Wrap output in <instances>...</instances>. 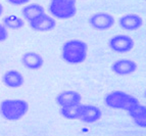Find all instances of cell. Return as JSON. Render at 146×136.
Returning a JSON list of instances; mask_svg holds the SVG:
<instances>
[{
    "mask_svg": "<svg viewBox=\"0 0 146 136\" xmlns=\"http://www.w3.org/2000/svg\"><path fill=\"white\" fill-rule=\"evenodd\" d=\"M88 54L87 44L82 40L73 39L62 45L61 56L70 65H79L85 61Z\"/></svg>",
    "mask_w": 146,
    "mask_h": 136,
    "instance_id": "obj_1",
    "label": "cell"
},
{
    "mask_svg": "<svg viewBox=\"0 0 146 136\" xmlns=\"http://www.w3.org/2000/svg\"><path fill=\"white\" fill-rule=\"evenodd\" d=\"M28 111L29 103L23 99H5L0 103V114L7 121H19Z\"/></svg>",
    "mask_w": 146,
    "mask_h": 136,
    "instance_id": "obj_2",
    "label": "cell"
},
{
    "mask_svg": "<svg viewBox=\"0 0 146 136\" xmlns=\"http://www.w3.org/2000/svg\"><path fill=\"white\" fill-rule=\"evenodd\" d=\"M104 101L105 105L110 109H125V111H128L132 107L140 103L136 97L124 91H112L108 93L105 96Z\"/></svg>",
    "mask_w": 146,
    "mask_h": 136,
    "instance_id": "obj_3",
    "label": "cell"
},
{
    "mask_svg": "<svg viewBox=\"0 0 146 136\" xmlns=\"http://www.w3.org/2000/svg\"><path fill=\"white\" fill-rule=\"evenodd\" d=\"M49 11L55 19H71L77 13L76 0H51L49 4Z\"/></svg>",
    "mask_w": 146,
    "mask_h": 136,
    "instance_id": "obj_4",
    "label": "cell"
},
{
    "mask_svg": "<svg viewBox=\"0 0 146 136\" xmlns=\"http://www.w3.org/2000/svg\"><path fill=\"white\" fill-rule=\"evenodd\" d=\"M134 40L128 35H117L110 38L108 41V46L115 52L126 53L134 48Z\"/></svg>",
    "mask_w": 146,
    "mask_h": 136,
    "instance_id": "obj_5",
    "label": "cell"
},
{
    "mask_svg": "<svg viewBox=\"0 0 146 136\" xmlns=\"http://www.w3.org/2000/svg\"><path fill=\"white\" fill-rule=\"evenodd\" d=\"M89 24L93 29L105 31L115 25V17L107 12H96L89 17Z\"/></svg>",
    "mask_w": 146,
    "mask_h": 136,
    "instance_id": "obj_6",
    "label": "cell"
},
{
    "mask_svg": "<svg viewBox=\"0 0 146 136\" xmlns=\"http://www.w3.org/2000/svg\"><path fill=\"white\" fill-rule=\"evenodd\" d=\"M55 26V19L46 13L35 17L30 22V27L36 32H49L53 30Z\"/></svg>",
    "mask_w": 146,
    "mask_h": 136,
    "instance_id": "obj_7",
    "label": "cell"
},
{
    "mask_svg": "<svg viewBox=\"0 0 146 136\" xmlns=\"http://www.w3.org/2000/svg\"><path fill=\"white\" fill-rule=\"evenodd\" d=\"M137 63L131 59H119L115 61L111 66V71L115 75L127 76L135 73L137 71Z\"/></svg>",
    "mask_w": 146,
    "mask_h": 136,
    "instance_id": "obj_8",
    "label": "cell"
},
{
    "mask_svg": "<svg viewBox=\"0 0 146 136\" xmlns=\"http://www.w3.org/2000/svg\"><path fill=\"white\" fill-rule=\"evenodd\" d=\"M143 19L141 17H139L138 15H134V13H129V15H123L121 19H119V27L123 30L126 31H136V30L140 29L143 26Z\"/></svg>",
    "mask_w": 146,
    "mask_h": 136,
    "instance_id": "obj_9",
    "label": "cell"
},
{
    "mask_svg": "<svg viewBox=\"0 0 146 136\" xmlns=\"http://www.w3.org/2000/svg\"><path fill=\"white\" fill-rule=\"evenodd\" d=\"M22 63L28 70L36 71L43 67L44 59L39 53L34 52V51H29V52H26V53L23 54Z\"/></svg>",
    "mask_w": 146,
    "mask_h": 136,
    "instance_id": "obj_10",
    "label": "cell"
},
{
    "mask_svg": "<svg viewBox=\"0 0 146 136\" xmlns=\"http://www.w3.org/2000/svg\"><path fill=\"white\" fill-rule=\"evenodd\" d=\"M56 103L60 107H68V105H77V103H81L82 100V96L79 92L77 91H63V92L59 93L56 96Z\"/></svg>",
    "mask_w": 146,
    "mask_h": 136,
    "instance_id": "obj_11",
    "label": "cell"
},
{
    "mask_svg": "<svg viewBox=\"0 0 146 136\" xmlns=\"http://www.w3.org/2000/svg\"><path fill=\"white\" fill-rule=\"evenodd\" d=\"M2 82L6 87L11 88V89H17L24 85L25 78L20 72L15 70L7 71L6 73L3 75Z\"/></svg>",
    "mask_w": 146,
    "mask_h": 136,
    "instance_id": "obj_12",
    "label": "cell"
},
{
    "mask_svg": "<svg viewBox=\"0 0 146 136\" xmlns=\"http://www.w3.org/2000/svg\"><path fill=\"white\" fill-rule=\"evenodd\" d=\"M101 116H102V113H101L99 107L91 105H83L82 112H81L79 119L82 122H84V123L91 124V123L97 122L101 118Z\"/></svg>",
    "mask_w": 146,
    "mask_h": 136,
    "instance_id": "obj_13",
    "label": "cell"
},
{
    "mask_svg": "<svg viewBox=\"0 0 146 136\" xmlns=\"http://www.w3.org/2000/svg\"><path fill=\"white\" fill-rule=\"evenodd\" d=\"M130 117H131L134 123L138 126L145 128L146 127V107L144 105H138L132 107L131 109H128Z\"/></svg>",
    "mask_w": 146,
    "mask_h": 136,
    "instance_id": "obj_14",
    "label": "cell"
},
{
    "mask_svg": "<svg viewBox=\"0 0 146 136\" xmlns=\"http://www.w3.org/2000/svg\"><path fill=\"white\" fill-rule=\"evenodd\" d=\"M22 13L25 19H28L29 22H31L32 19H34L35 17L45 13V9H44V7L42 5L38 4V3H32V4L26 5L23 8Z\"/></svg>",
    "mask_w": 146,
    "mask_h": 136,
    "instance_id": "obj_15",
    "label": "cell"
},
{
    "mask_svg": "<svg viewBox=\"0 0 146 136\" xmlns=\"http://www.w3.org/2000/svg\"><path fill=\"white\" fill-rule=\"evenodd\" d=\"M82 103H77V105H68V107H60V115L68 120H76L80 118L81 112H82Z\"/></svg>",
    "mask_w": 146,
    "mask_h": 136,
    "instance_id": "obj_16",
    "label": "cell"
},
{
    "mask_svg": "<svg viewBox=\"0 0 146 136\" xmlns=\"http://www.w3.org/2000/svg\"><path fill=\"white\" fill-rule=\"evenodd\" d=\"M3 26L6 29L9 30H20L25 26V22L22 17H17V15H7L3 19Z\"/></svg>",
    "mask_w": 146,
    "mask_h": 136,
    "instance_id": "obj_17",
    "label": "cell"
},
{
    "mask_svg": "<svg viewBox=\"0 0 146 136\" xmlns=\"http://www.w3.org/2000/svg\"><path fill=\"white\" fill-rule=\"evenodd\" d=\"M8 37V32L7 29L3 26L2 24H0V42L5 41Z\"/></svg>",
    "mask_w": 146,
    "mask_h": 136,
    "instance_id": "obj_18",
    "label": "cell"
},
{
    "mask_svg": "<svg viewBox=\"0 0 146 136\" xmlns=\"http://www.w3.org/2000/svg\"><path fill=\"white\" fill-rule=\"evenodd\" d=\"M8 3L12 5H15V6H19V5H24V4H27L29 2L30 0H6Z\"/></svg>",
    "mask_w": 146,
    "mask_h": 136,
    "instance_id": "obj_19",
    "label": "cell"
},
{
    "mask_svg": "<svg viewBox=\"0 0 146 136\" xmlns=\"http://www.w3.org/2000/svg\"><path fill=\"white\" fill-rule=\"evenodd\" d=\"M3 11H4V7H3V5L1 4V3H0V17L2 15Z\"/></svg>",
    "mask_w": 146,
    "mask_h": 136,
    "instance_id": "obj_20",
    "label": "cell"
}]
</instances>
